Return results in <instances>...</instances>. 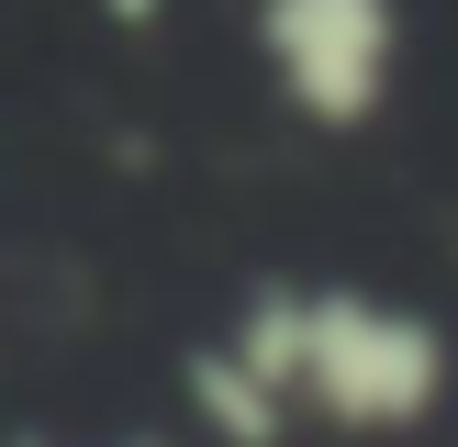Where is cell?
Instances as JSON below:
<instances>
[{
  "label": "cell",
  "mask_w": 458,
  "mask_h": 447,
  "mask_svg": "<svg viewBox=\"0 0 458 447\" xmlns=\"http://www.w3.org/2000/svg\"><path fill=\"white\" fill-rule=\"evenodd\" d=\"M191 414L213 447H280L291 425L414 436L447 402L458 358L414 302L358 280H268L191 347Z\"/></svg>",
  "instance_id": "cell-1"
},
{
  "label": "cell",
  "mask_w": 458,
  "mask_h": 447,
  "mask_svg": "<svg viewBox=\"0 0 458 447\" xmlns=\"http://www.w3.org/2000/svg\"><path fill=\"white\" fill-rule=\"evenodd\" d=\"M258 67L313 134H369L403 89V0H246Z\"/></svg>",
  "instance_id": "cell-2"
},
{
  "label": "cell",
  "mask_w": 458,
  "mask_h": 447,
  "mask_svg": "<svg viewBox=\"0 0 458 447\" xmlns=\"http://www.w3.org/2000/svg\"><path fill=\"white\" fill-rule=\"evenodd\" d=\"M123 447H157V436H123Z\"/></svg>",
  "instance_id": "cell-3"
}]
</instances>
